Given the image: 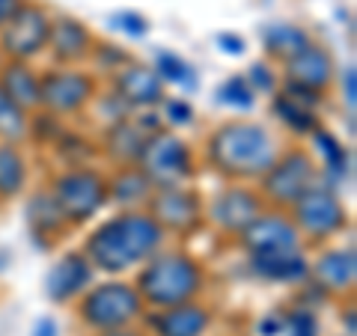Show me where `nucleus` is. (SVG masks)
Masks as SVG:
<instances>
[{"label": "nucleus", "mask_w": 357, "mask_h": 336, "mask_svg": "<svg viewBox=\"0 0 357 336\" xmlns=\"http://www.w3.org/2000/svg\"><path fill=\"white\" fill-rule=\"evenodd\" d=\"M170 241L146 208H110L107 217L89 223L77 244L98 277H131Z\"/></svg>", "instance_id": "f257e3e1"}, {"label": "nucleus", "mask_w": 357, "mask_h": 336, "mask_svg": "<svg viewBox=\"0 0 357 336\" xmlns=\"http://www.w3.org/2000/svg\"><path fill=\"white\" fill-rule=\"evenodd\" d=\"M283 140L268 122L229 116L211 125L199 149V167H206L220 182H250L256 185L259 176L274 164Z\"/></svg>", "instance_id": "f03ea898"}, {"label": "nucleus", "mask_w": 357, "mask_h": 336, "mask_svg": "<svg viewBox=\"0 0 357 336\" xmlns=\"http://www.w3.org/2000/svg\"><path fill=\"white\" fill-rule=\"evenodd\" d=\"M131 283L140 292L146 310H164L206 298L211 274L197 253L167 241L152 259H146L131 274Z\"/></svg>", "instance_id": "7ed1b4c3"}, {"label": "nucleus", "mask_w": 357, "mask_h": 336, "mask_svg": "<svg viewBox=\"0 0 357 336\" xmlns=\"http://www.w3.org/2000/svg\"><path fill=\"white\" fill-rule=\"evenodd\" d=\"M45 188L63 211L69 229L77 232L98 220L110 208L107 197V167L105 164H75L51 167L45 176Z\"/></svg>", "instance_id": "20e7f679"}, {"label": "nucleus", "mask_w": 357, "mask_h": 336, "mask_svg": "<svg viewBox=\"0 0 357 336\" xmlns=\"http://www.w3.org/2000/svg\"><path fill=\"white\" fill-rule=\"evenodd\" d=\"M75 319L89 333H107L128 324H140L146 304L134 289L131 277H102L75 300Z\"/></svg>", "instance_id": "39448f33"}, {"label": "nucleus", "mask_w": 357, "mask_h": 336, "mask_svg": "<svg viewBox=\"0 0 357 336\" xmlns=\"http://www.w3.org/2000/svg\"><path fill=\"white\" fill-rule=\"evenodd\" d=\"M289 217H292L307 250L331 244L333 238H340V235L351 229V211L345 206V197L321 182L312 185L307 194L289 208Z\"/></svg>", "instance_id": "423d86ee"}, {"label": "nucleus", "mask_w": 357, "mask_h": 336, "mask_svg": "<svg viewBox=\"0 0 357 336\" xmlns=\"http://www.w3.org/2000/svg\"><path fill=\"white\" fill-rule=\"evenodd\" d=\"M137 167L152 182V188L194 185L199 176V152L188 137L173 128L155 131L140 152Z\"/></svg>", "instance_id": "0eeeda50"}, {"label": "nucleus", "mask_w": 357, "mask_h": 336, "mask_svg": "<svg viewBox=\"0 0 357 336\" xmlns=\"http://www.w3.org/2000/svg\"><path fill=\"white\" fill-rule=\"evenodd\" d=\"M316 182H319V167L310 149L301 146V143H289V146L277 152L274 164L259 176L256 190H259L268 208L289 211Z\"/></svg>", "instance_id": "6e6552de"}, {"label": "nucleus", "mask_w": 357, "mask_h": 336, "mask_svg": "<svg viewBox=\"0 0 357 336\" xmlns=\"http://www.w3.org/2000/svg\"><path fill=\"white\" fill-rule=\"evenodd\" d=\"M102 81L86 66H42L39 69V107L66 122H81Z\"/></svg>", "instance_id": "1a4fd4ad"}, {"label": "nucleus", "mask_w": 357, "mask_h": 336, "mask_svg": "<svg viewBox=\"0 0 357 336\" xmlns=\"http://www.w3.org/2000/svg\"><path fill=\"white\" fill-rule=\"evenodd\" d=\"M146 211L164 229L167 238L176 241H188L206 229V199L197 185L155 188Z\"/></svg>", "instance_id": "9d476101"}, {"label": "nucleus", "mask_w": 357, "mask_h": 336, "mask_svg": "<svg viewBox=\"0 0 357 336\" xmlns=\"http://www.w3.org/2000/svg\"><path fill=\"white\" fill-rule=\"evenodd\" d=\"M54 13L42 0H24L0 30V60L39 63L48 51Z\"/></svg>", "instance_id": "9b49d317"}, {"label": "nucleus", "mask_w": 357, "mask_h": 336, "mask_svg": "<svg viewBox=\"0 0 357 336\" xmlns=\"http://www.w3.org/2000/svg\"><path fill=\"white\" fill-rule=\"evenodd\" d=\"M161 128H164V122H161L158 107L155 110H134L131 116L114 122V125L98 128L96 131L98 161H102L105 167L137 164L143 146H146V140Z\"/></svg>", "instance_id": "f8f14e48"}, {"label": "nucleus", "mask_w": 357, "mask_h": 336, "mask_svg": "<svg viewBox=\"0 0 357 336\" xmlns=\"http://www.w3.org/2000/svg\"><path fill=\"white\" fill-rule=\"evenodd\" d=\"M203 199H206V227L227 235V238H236L265 208V199L250 182H220Z\"/></svg>", "instance_id": "ddd939ff"}, {"label": "nucleus", "mask_w": 357, "mask_h": 336, "mask_svg": "<svg viewBox=\"0 0 357 336\" xmlns=\"http://www.w3.org/2000/svg\"><path fill=\"white\" fill-rule=\"evenodd\" d=\"M236 247L244 256H262V253H289V250H307L301 235L295 229L289 211L283 208H262L236 238Z\"/></svg>", "instance_id": "4468645a"}, {"label": "nucleus", "mask_w": 357, "mask_h": 336, "mask_svg": "<svg viewBox=\"0 0 357 336\" xmlns=\"http://www.w3.org/2000/svg\"><path fill=\"white\" fill-rule=\"evenodd\" d=\"M98 280L93 262L81 247H66L51 259L42 277V295L54 307H72L89 286Z\"/></svg>", "instance_id": "2eb2a0df"}, {"label": "nucleus", "mask_w": 357, "mask_h": 336, "mask_svg": "<svg viewBox=\"0 0 357 336\" xmlns=\"http://www.w3.org/2000/svg\"><path fill=\"white\" fill-rule=\"evenodd\" d=\"M310 280L331 300L351 298L357 286V250L354 244H321L310 256Z\"/></svg>", "instance_id": "dca6fc26"}, {"label": "nucleus", "mask_w": 357, "mask_h": 336, "mask_svg": "<svg viewBox=\"0 0 357 336\" xmlns=\"http://www.w3.org/2000/svg\"><path fill=\"white\" fill-rule=\"evenodd\" d=\"M21 199H24V223H27L30 244L42 253H54L66 241V235H72L63 211L57 208L45 185L30 188Z\"/></svg>", "instance_id": "f3484780"}, {"label": "nucleus", "mask_w": 357, "mask_h": 336, "mask_svg": "<svg viewBox=\"0 0 357 336\" xmlns=\"http://www.w3.org/2000/svg\"><path fill=\"white\" fill-rule=\"evenodd\" d=\"M211 324H215V310L199 298L164 310H146L140 319V330L146 336H206Z\"/></svg>", "instance_id": "a211bd4d"}, {"label": "nucleus", "mask_w": 357, "mask_h": 336, "mask_svg": "<svg viewBox=\"0 0 357 336\" xmlns=\"http://www.w3.org/2000/svg\"><path fill=\"white\" fill-rule=\"evenodd\" d=\"M307 140H310L307 149H310L312 158H316V167H319V182L342 194V190L354 182L351 146L328 125H319Z\"/></svg>", "instance_id": "6ab92c4d"}, {"label": "nucleus", "mask_w": 357, "mask_h": 336, "mask_svg": "<svg viewBox=\"0 0 357 336\" xmlns=\"http://www.w3.org/2000/svg\"><path fill=\"white\" fill-rule=\"evenodd\" d=\"M96 39H98L96 30L84 18L69 15V13H54L45 57L54 66H86Z\"/></svg>", "instance_id": "aec40b11"}, {"label": "nucleus", "mask_w": 357, "mask_h": 336, "mask_svg": "<svg viewBox=\"0 0 357 336\" xmlns=\"http://www.w3.org/2000/svg\"><path fill=\"white\" fill-rule=\"evenodd\" d=\"M105 84L131 107V114L134 110H155L167 96V86L161 84V77L152 72L149 63H140V60H131L128 66H122Z\"/></svg>", "instance_id": "412c9836"}, {"label": "nucleus", "mask_w": 357, "mask_h": 336, "mask_svg": "<svg viewBox=\"0 0 357 336\" xmlns=\"http://www.w3.org/2000/svg\"><path fill=\"white\" fill-rule=\"evenodd\" d=\"M337 60L325 42L312 39L304 51H298L292 60H286L280 66V75L283 81H292L301 86H310V89H319V93H331L333 86V77H337Z\"/></svg>", "instance_id": "4be33fe9"}, {"label": "nucleus", "mask_w": 357, "mask_h": 336, "mask_svg": "<svg viewBox=\"0 0 357 336\" xmlns=\"http://www.w3.org/2000/svg\"><path fill=\"white\" fill-rule=\"evenodd\" d=\"M244 268L253 280L265 286H289L298 289L310 280V253L307 250H289V253H262V256H244Z\"/></svg>", "instance_id": "5701e85b"}, {"label": "nucleus", "mask_w": 357, "mask_h": 336, "mask_svg": "<svg viewBox=\"0 0 357 336\" xmlns=\"http://www.w3.org/2000/svg\"><path fill=\"white\" fill-rule=\"evenodd\" d=\"M36 182V167L27 143L0 140V203L9 206L21 199Z\"/></svg>", "instance_id": "b1692460"}, {"label": "nucleus", "mask_w": 357, "mask_h": 336, "mask_svg": "<svg viewBox=\"0 0 357 336\" xmlns=\"http://www.w3.org/2000/svg\"><path fill=\"white\" fill-rule=\"evenodd\" d=\"M312 39L316 36H312L304 24H298V21H268V24H262V30H259L262 57L277 63V66L292 60L295 54L304 51Z\"/></svg>", "instance_id": "393cba45"}, {"label": "nucleus", "mask_w": 357, "mask_h": 336, "mask_svg": "<svg viewBox=\"0 0 357 336\" xmlns=\"http://www.w3.org/2000/svg\"><path fill=\"white\" fill-rule=\"evenodd\" d=\"M152 182L137 164L128 167H107V197L110 208H146L152 197Z\"/></svg>", "instance_id": "a878e982"}, {"label": "nucleus", "mask_w": 357, "mask_h": 336, "mask_svg": "<svg viewBox=\"0 0 357 336\" xmlns=\"http://www.w3.org/2000/svg\"><path fill=\"white\" fill-rule=\"evenodd\" d=\"M54 167H75V164H102L98 161L96 131H89L77 122H69L57 137V143L45 152Z\"/></svg>", "instance_id": "bb28decb"}, {"label": "nucleus", "mask_w": 357, "mask_h": 336, "mask_svg": "<svg viewBox=\"0 0 357 336\" xmlns=\"http://www.w3.org/2000/svg\"><path fill=\"white\" fill-rule=\"evenodd\" d=\"M0 86L6 89V96L13 98L18 107H24L27 114L39 110V66L36 63H21V60H0Z\"/></svg>", "instance_id": "cd10ccee"}, {"label": "nucleus", "mask_w": 357, "mask_h": 336, "mask_svg": "<svg viewBox=\"0 0 357 336\" xmlns=\"http://www.w3.org/2000/svg\"><path fill=\"white\" fill-rule=\"evenodd\" d=\"M268 114H271V119L277 122V125L295 140H307L310 134L321 125L319 110H310L304 105H298L292 96L283 93V89H277V93L268 98Z\"/></svg>", "instance_id": "c85d7f7f"}, {"label": "nucleus", "mask_w": 357, "mask_h": 336, "mask_svg": "<svg viewBox=\"0 0 357 336\" xmlns=\"http://www.w3.org/2000/svg\"><path fill=\"white\" fill-rule=\"evenodd\" d=\"M152 72L161 77L164 86H176L182 96H194L199 89V72L194 63H188L182 54L173 48H155L152 51Z\"/></svg>", "instance_id": "c756f323"}, {"label": "nucleus", "mask_w": 357, "mask_h": 336, "mask_svg": "<svg viewBox=\"0 0 357 336\" xmlns=\"http://www.w3.org/2000/svg\"><path fill=\"white\" fill-rule=\"evenodd\" d=\"M215 102H218V107L232 110L236 116H244V114H253V110H256V102H259V96H256L253 89H250L244 72H232V75H227V77H223V81L215 86Z\"/></svg>", "instance_id": "7c9ffc66"}, {"label": "nucleus", "mask_w": 357, "mask_h": 336, "mask_svg": "<svg viewBox=\"0 0 357 336\" xmlns=\"http://www.w3.org/2000/svg\"><path fill=\"white\" fill-rule=\"evenodd\" d=\"M134 60V54L126 48L122 42H114V39H102L98 36L93 51H89V60H86V69L93 72L98 81H107V77H114L122 66H128Z\"/></svg>", "instance_id": "2f4dec72"}, {"label": "nucleus", "mask_w": 357, "mask_h": 336, "mask_svg": "<svg viewBox=\"0 0 357 336\" xmlns=\"http://www.w3.org/2000/svg\"><path fill=\"white\" fill-rule=\"evenodd\" d=\"M84 116H89V122H93L96 131H98V128H107V125H114V122L131 116V107L122 102V98L107 84H102L98 86V93H96V98L89 102Z\"/></svg>", "instance_id": "473e14b6"}, {"label": "nucleus", "mask_w": 357, "mask_h": 336, "mask_svg": "<svg viewBox=\"0 0 357 336\" xmlns=\"http://www.w3.org/2000/svg\"><path fill=\"white\" fill-rule=\"evenodd\" d=\"M69 125L66 119L48 114V110H33L30 114V122H27V146L36 149V152H48L54 143H57V137L63 134V128Z\"/></svg>", "instance_id": "72a5a7b5"}, {"label": "nucleus", "mask_w": 357, "mask_h": 336, "mask_svg": "<svg viewBox=\"0 0 357 336\" xmlns=\"http://www.w3.org/2000/svg\"><path fill=\"white\" fill-rule=\"evenodd\" d=\"M27 122H30V114L24 107H18L6 96V89L0 86V140L27 143Z\"/></svg>", "instance_id": "f704fd0d"}, {"label": "nucleus", "mask_w": 357, "mask_h": 336, "mask_svg": "<svg viewBox=\"0 0 357 336\" xmlns=\"http://www.w3.org/2000/svg\"><path fill=\"white\" fill-rule=\"evenodd\" d=\"M105 24H107V30L119 33V36L128 42H143L152 33V21L143 15L140 9H114V13H107Z\"/></svg>", "instance_id": "c9c22d12"}, {"label": "nucleus", "mask_w": 357, "mask_h": 336, "mask_svg": "<svg viewBox=\"0 0 357 336\" xmlns=\"http://www.w3.org/2000/svg\"><path fill=\"white\" fill-rule=\"evenodd\" d=\"M158 114H161V122L164 128H173V131H182V128H191L197 122V107L188 96H164V102L158 105Z\"/></svg>", "instance_id": "e433bc0d"}, {"label": "nucleus", "mask_w": 357, "mask_h": 336, "mask_svg": "<svg viewBox=\"0 0 357 336\" xmlns=\"http://www.w3.org/2000/svg\"><path fill=\"white\" fill-rule=\"evenodd\" d=\"M244 77H248V84H250V89L256 96H268V98H271L277 89H280V84H283L280 66L271 63V60H265V57L250 60V66L244 69Z\"/></svg>", "instance_id": "4c0bfd02"}, {"label": "nucleus", "mask_w": 357, "mask_h": 336, "mask_svg": "<svg viewBox=\"0 0 357 336\" xmlns=\"http://www.w3.org/2000/svg\"><path fill=\"white\" fill-rule=\"evenodd\" d=\"M283 310H286V330H283V336H321L319 310L301 304V300H295L292 307H283Z\"/></svg>", "instance_id": "58836bf2"}, {"label": "nucleus", "mask_w": 357, "mask_h": 336, "mask_svg": "<svg viewBox=\"0 0 357 336\" xmlns=\"http://www.w3.org/2000/svg\"><path fill=\"white\" fill-rule=\"evenodd\" d=\"M333 84L340 86V102H342V110H349L354 114L357 107V69L349 63L345 69H337V77H333Z\"/></svg>", "instance_id": "ea45409f"}, {"label": "nucleus", "mask_w": 357, "mask_h": 336, "mask_svg": "<svg viewBox=\"0 0 357 336\" xmlns=\"http://www.w3.org/2000/svg\"><path fill=\"white\" fill-rule=\"evenodd\" d=\"M280 89L286 96H292L298 105H304V107H310V110H325V105H328V93H319V89H310V86H301V84H292V81H283L280 84Z\"/></svg>", "instance_id": "a19ab883"}, {"label": "nucleus", "mask_w": 357, "mask_h": 336, "mask_svg": "<svg viewBox=\"0 0 357 336\" xmlns=\"http://www.w3.org/2000/svg\"><path fill=\"white\" fill-rule=\"evenodd\" d=\"M283 330H286V310L283 307L268 310L253 321V336H283Z\"/></svg>", "instance_id": "79ce46f5"}, {"label": "nucleus", "mask_w": 357, "mask_h": 336, "mask_svg": "<svg viewBox=\"0 0 357 336\" xmlns=\"http://www.w3.org/2000/svg\"><path fill=\"white\" fill-rule=\"evenodd\" d=\"M215 45H218L220 54H227V57H244V54H248V39L236 30H220L215 36Z\"/></svg>", "instance_id": "37998d69"}, {"label": "nucleus", "mask_w": 357, "mask_h": 336, "mask_svg": "<svg viewBox=\"0 0 357 336\" xmlns=\"http://www.w3.org/2000/svg\"><path fill=\"white\" fill-rule=\"evenodd\" d=\"M30 336H63V328L54 316H36L30 324Z\"/></svg>", "instance_id": "c03bdc74"}, {"label": "nucleus", "mask_w": 357, "mask_h": 336, "mask_svg": "<svg viewBox=\"0 0 357 336\" xmlns=\"http://www.w3.org/2000/svg\"><path fill=\"white\" fill-rule=\"evenodd\" d=\"M340 321H342V328H345V336H357V312H354V304L342 307Z\"/></svg>", "instance_id": "a18cd8bd"}, {"label": "nucleus", "mask_w": 357, "mask_h": 336, "mask_svg": "<svg viewBox=\"0 0 357 336\" xmlns=\"http://www.w3.org/2000/svg\"><path fill=\"white\" fill-rule=\"evenodd\" d=\"M21 3H24V0H0V30H3L6 21L15 15V9H18Z\"/></svg>", "instance_id": "49530a36"}, {"label": "nucleus", "mask_w": 357, "mask_h": 336, "mask_svg": "<svg viewBox=\"0 0 357 336\" xmlns=\"http://www.w3.org/2000/svg\"><path fill=\"white\" fill-rule=\"evenodd\" d=\"M96 336H146L140 330V324H128V328H116V330H107V333H96Z\"/></svg>", "instance_id": "de8ad7c7"}, {"label": "nucleus", "mask_w": 357, "mask_h": 336, "mask_svg": "<svg viewBox=\"0 0 357 336\" xmlns=\"http://www.w3.org/2000/svg\"><path fill=\"white\" fill-rule=\"evenodd\" d=\"M9 268H13V250L0 244V274H6Z\"/></svg>", "instance_id": "09e8293b"}, {"label": "nucleus", "mask_w": 357, "mask_h": 336, "mask_svg": "<svg viewBox=\"0 0 357 336\" xmlns=\"http://www.w3.org/2000/svg\"><path fill=\"white\" fill-rule=\"evenodd\" d=\"M0 208H3V203H0Z\"/></svg>", "instance_id": "8fccbe9b"}]
</instances>
